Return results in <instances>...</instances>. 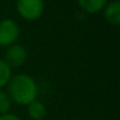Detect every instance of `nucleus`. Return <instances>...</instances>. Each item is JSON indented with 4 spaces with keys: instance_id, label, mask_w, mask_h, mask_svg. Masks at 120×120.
I'll use <instances>...</instances> for the list:
<instances>
[{
    "instance_id": "f257e3e1",
    "label": "nucleus",
    "mask_w": 120,
    "mask_h": 120,
    "mask_svg": "<svg viewBox=\"0 0 120 120\" xmlns=\"http://www.w3.org/2000/svg\"><path fill=\"white\" fill-rule=\"evenodd\" d=\"M7 88V93L11 101L19 106H27L32 101L38 99V83L27 74H17L12 76Z\"/></svg>"
},
{
    "instance_id": "f03ea898",
    "label": "nucleus",
    "mask_w": 120,
    "mask_h": 120,
    "mask_svg": "<svg viewBox=\"0 0 120 120\" xmlns=\"http://www.w3.org/2000/svg\"><path fill=\"white\" fill-rule=\"evenodd\" d=\"M44 8V0H17L16 1L17 13L23 19L30 22L41 18Z\"/></svg>"
},
{
    "instance_id": "7ed1b4c3",
    "label": "nucleus",
    "mask_w": 120,
    "mask_h": 120,
    "mask_svg": "<svg viewBox=\"0 0 120 120\" xmlns=\"http://www.w3.org/2000/svg\"><path fill=\"white\" fill-rule=\"evenodd\" d=\"M19 34H21V29L14 19H0V47L7 48L17 43Z\"/></svg>"
},
{
    "instance_id": "20e7f679",
    "label": "nucleus",
    "mask_w": 120,
    "mask_h": 120,
    "mask_svg": "<svg viewBox=\"0 0 120 120\" xmlns=\"http://www.w3.org/2000/svg\"><path fill=\"white\" fill-rule=\"evenodd\" d=\"M4 62L11 68L13 67H21L27 61V49L22 44H14L7 47V50L4 53Z\"/></svg>"
},
{
    "instance_id": "39448f33",
    "label": "nucleus",
    "mask_w": 120,
    "mask_h": 120,
    "mask_svg": "<svg viewBox=\"0 0 120 120\" xmlns=\"http://www.w3.org/2000/svg\"><path fill=\"white\" fill-rule=\"evenodd\" d=\"M103 18L111 26H119L120 25V1L119 0H112L106 4L103 9Z\"/></svg>"
},
{
    "instance_id": "423d86ee",
    "label": "nucleus",
    "mask_w": 120,
    "mask_h": 120,
    "mask_svg": "<svg viewBox=\"0 0 120 120\" xmlns=\"http://www.w3.org/2000/svg\"><path fill=\"white\" fill-rule=\"evenodd\" d=\"M81 9L85 13L89 14H96L102 12V9L106 7L109 0H76Z\"/></svg>"
},
{
    "instance_id": "0eeeda50",
    "label": "nucleus",
    "mask_w": 120,
    "mask_h": 120,
    "mask_svg": "<svg viewBox=\"0 0 120 120\" xmlns=\"http://www.w3.org/2000/svg\"><path fill=\"white\" fill-rule=\"evenodd\" d=\"M27 114L32 120H43L47 116V106L39 99L27 105Z\"/></svg>"
},
{
    "instance_id": "6e6552de",
    "label": "nucleus",
    "mask_w": 120,
    "mask_h": 120,
    "mask_svg": "<svg viewBox=\"0 0 120 120\" xmlns=\"http://www.w3.org/2000/svg\"><path fill=\"white\" fill-rule=\"evenodd\" d=\"M12 76V68L4 62V60H0V89L8 85Z\"/></svg>"
},
{
    "instance_id": "1a4fd4ad",
    "label": "nucleus",
    "mask_w": 120,
    "mask_h": 120,
    "mask_svg": "<svg viewBox=\"0 0 120 120\" xmlns=\"http://www.w3.org/2000/svg\"><path fill=\"white\" fill-rule=\"evenodd\" d=\"M12 106V101L9 98L8 93L4 92L3 89H0V115L8 114Z\"/></svg>"
},
{
    "instance_id": "9d476101",
    "label": "nucleus",
    "mask_w": 120,
    "mask_h": 120,
    "mask_svg": "<svg viewBox=\"0 0 120 120\" xmlns=\"http://www.w3.org/2000/svg\"><path fill=\"white\" fill-rule=\"evenodd\" d=\"M0 120H22L19 116H17V115L14 114H11V112H8V114H4V115H0Z\"/></svg>"
}]
</instances>
